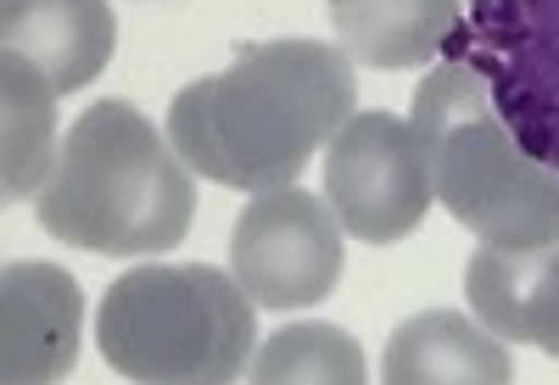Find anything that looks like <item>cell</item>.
<instances>
[{"instance_id":"3957f363","label":"cell","mask_w":559,"mask_h":385,"mask_svg":"<svg viewBox=\"0 0 559 385\" xmlns=\"http://www.w3.org/2000/svg\"><path fill=\"white\" fill-rule=\"evenodd\" d=\"M431 163L437 202L487 246H559V168L537 163L492 107L487 79L442 57L414 89L408 112Z\"/></svg>"},{"instance_id":"5b68a950","label":"cell","mask_w":559,"mask_h":385,"mask_svg":"<svg viewBox=\"0 0 559 385\" xmlns=\"http://www.w3.org/2000/svg\"><path fill=\"white\" fill-rule=\"evenodd\" d=\"M442 57L471 62L521 146L559 168V0H471Z\"/></svg>"},{"instance_id":"277c9868","label":"cell","mask_w":559,"mask_h":385,"mask_svg":"<svg viewBox=\"0 0 559 385\" xmlns=\"http://www.w3.org/2000/svg\"><path fill=\"white\" fill-rule=\"evenodd\" d=\"M236 274L207 263L129 268L96 313L102 358L140 385H224L241 380L258 324Z\"/></svg>"},{"instance_id":"9c48e42d","label":"cell","mask_w":559,"mask_h":385,"mask_svg":"<svg viewBox=\"0 0 559 385\" xmlns=\"http://www.w3.org/2000/svg\"><path fill=\"white\" fill-rule=\"evenodd\" d=\"M0 45L57 89H84L107 73L118 23L107 0H0Z\"/></svg>"},{"instance_id":"30bf717a","label":"cell","mask_w":559,"mask_h":385,"mask_svg":"<svg viewBox=\"0 0 559 385\" xmlns=\"http://www.w3.org/2000/svg\"><path fill=\"white\" fill-rule=\"evenodd\" d=\"M381 374L392 385H509L515 358L476 313H414L392 329Z\"/></svg>"},{"instance_id":"5bb4252c","label":"cell","mask_w":559,"mask_h":385,"mask_svg":"<svg viewBox=\"0 0 559 385\" xmlns=\"http://www.w3.org/2000/svg\"><path fill=\"white\" fill-rule=\"evenodd\" d=\"M521 341L559 358V246H537V263L526 279V308H521Z\"/></svg>"},{"instance_id":"8992f818","label":"cell","mask_w":559,"mask_h":385,"mask_svg":"<svg viewBox=\"0 0 559 385\" xmlns=\"http://www.w3.org/2000/svg\"><path fill=\"white\" fill-rule=\"evenodd\" d=\"M342 218L313 190L280 184L258 190V202L229 229V274L269 313L319 308L342 285Z\"/></svg>"},{"instance_id":"52a82bcc","label":"cell","mask_w":559,"mask_h":385,"mask_svg":"<svg viewBox=\"0 0 559 385\" xmlns=\"http://www.w3.org/2000/svg\"><path fill=\"white\" fill-rule=\"evenodd\" d=\"M324 202L364 246L408 240L437 202L414 123L392 112H353L324 152Z\"/></svg>"},{"instance_id":"6da1fadb","label":"cell","mask_w":559,"mask_h":385,"mask_svg":"<svg viewBox=\"0 0 559 385\" xmlns=\"http://www.w3.org/2000/svg\"><path fill=\"white\" fill-rule=\"evenodd\" d=\"M353 57L324 39L241 45L236 62L174 95L168 140L185 168L224 190L292 184L353 118Z\"/></svg>"},{"instance_id":"ba28073f","label":"cell","mask_w":559,"mask_h":385,"mask_svg":"<svg viewBox=\"0 0 559 385\" xmlns=\"http://www.w3.org/2000/svg\"><path fill=\"white\" fill-rule=\"evenodd\" d=\"M84 291L57 263L0 268V374L12 385H51L73 374Z\"/></svg>"},{"instance_id":"4fadbf2b","label":"cell","mask_w":559,"mask_h":385,"mask_svg":"<svg viewBox=\"0 0 559 385\" xmlns=\"http://www.w3.org/2000/svg\"><path fill=\"white\" fill-rule=\"evenodd\" d=\"M247 374L258 385H364L369 363L364 347L336 324H286L258 347Z\"/></svg>"},{"instance_id":"7c38bea8","label":"cell","mask_w":559,"mask_h":385,"mask_svg":"<svg viewBox=\"0 0 559 385\" xmlns=\"http://www.w3.org/2000/svg\"><path fill=\"white\" fill-rule=\"evenodd\" d=\"M57 84L34 62L0 51V202L39 196L57 168Z\"/></svg>"},{"instance_id":"7a4b0ae2","label":"cell","mask_w":559,"mask_h":385,"mask_svg":"<svg viewBox=\"0 0 559 385\" xmlns=\"http://www.w3.org/2000/svg\"><path fill=\"white\" fill-rule=\"evenodd\" d=\"M45 234L102 257L174 252L197 218V179L174 152L168 129L129 107L96 101L62 134L57 168L34 196Z\"/></svg>"},{"instance_id":"8fae6325","label":"cell","mask_w":559,"mask_h":385,"mask_svg":"<svg viewBox=\"0 0 559 385\" xmlns=\"http://www.w3.org/2000/svg\"><path fill=\"white\" fill-rule=\"evenodd\" d=\"M464 17V0H331L342 51L364 68H426L442 57L448 34Z\"/></svg>"}]
</instances>
